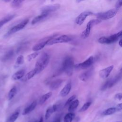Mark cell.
<instances>
[{
  "label": "cell",
  "instance_id": "4316f807",
  "mask_svg": "<svg viewBox=\"0 0 122 122\" xmlns=\"http://www.w3.org/2000/svg\"><path fill=\"white\" fill-rule=\"evenodd\" d=\"M17 93V88L15 86L12 87L9 91L8 95V98L9 100H11L16 95Z\"/></svg>",
  "mask_w": 122,
  "mask_h": 122
},
{
  "label": "cell",
  "instance_id": "83f0119b",
  "mask_svg": "<svg viewBox=\"0 0 122 122\" xmlns=\"http://www.w3.org/2000/svg\"><path fill=\"white\" fill-rule=\"evenodd\" d=\"M116 112V108L114 107H111L106 109L102 112L103 115H109L114 113Z\"/></svg>",
  "mask_w": 122,
  "mask_h": 122
},
{
  "label": "cell",
  "instance_id": "7c38bea8",
  "mask_svg": "<svg viewBox=\"0 0 122 122\" xmlns=\"http://www.w3.org/2000/svg\"><path fill=\"white\" fill-rule=\"evenodd\" d=\"M113 68V65H111L107 67V68H105L100 70L99 72V75L100 77L102 79L107 78L109 76Z\"/></svg>",
  "mask_w": 122,
  "mask_h": 122
},
{
  "label": "cell",
  "instance_id": "ab89813d",
  "mask_svg": "<svg viewBox=\"0 0 122 122\" xmlns=\"http://www.w3.org/2000/svg\"><path fill=\"white\" fill-rule=\"evenodd\" d=\"M43 122V118L42 117H41L40 120L38 121V122Z\"/></svg>",
  "mask_w": 122,
  "mask_h": 122
},
{
  "label": "cell",
  "instance_id": "d6a6232c",
  "mask_svg": "<svg viewBox=\"0 0 122 122\" xmlns=\"http://www.w3.org/2000/svg\"><path fill=\"white\" fill-rule=\"evenodd\" d=\"M91 104V102H88L85 103L83 105V106L81 107V108L80 109V110H79V112H83L85 111L86 110H87L89 108Z\"/></svg>",
  "mask_w": 122,
  "mask_h": 122
},
{
  "label": "cell",
  "instance_id": "60d3db41",
  "mask_svg": "<svg viewBox=\"0 0 122 122\" xmlns=\"http://www.w3.org/2000/svg\"><path fill=\"white\" fill-rule=\"evenodd\" d=\"M53 122H61V120L60 118H58L57 119H56L55 121H54Z\"/></svg>",
  "mask_w": 122,
  "mask_h": 122
},
{
  "label": "cell",
  "instance_id": "484cf974",
  "mask_svg": "<svg viewBox=\"0 0 122 122\" xmlns=\"http://www.w3.org/2000/svg\"><path fill=\"white\" fill-rule=\"evenodd\" d=\"M19 112L16 111L14 112L7 120L6 122H15L16 120L17 119V118L19 117Z\"/></svg>",
  "mask_w": 122,
  "mask_h": 122
},
{
  "label": "cell",
  "instance_id": "f6af8a7d",
  "mask_svg": "<svg viewBox=\"0 0 122 122\" xmlns=\"http://www.w3.org/2000/svg\"><path fill=\"white\" fill-rule=\"evenodd\" d=\"M52 0V1H53V0Z\"/></svg>",
  "mask_w": 122,
  "mask_h": 122
},
{
  "label": "cell",
  "instance_id": "5b68a950",
  "mask_svg": "<svg viewBox=\"0 0 122 122\" xmlns=\"http://www.w3.org/2000/svg\"><path fill=\"white\" fill-rule=\"evenodd\" d=\"M58 36V34H54L51 35L47 36L46 37L43 38L41 39L36 44L34 45L32 47V51H39L41 49H42L47 44V42L51 40V39H53V38L56 37Z\"/></svg>",
  "mask_w": 122,
  "mask_h": 122
},
{
  "label": "cell",
  "instance_id": "2e32d148",
  "mask_svg": "<svg viewBox=\"0 0 122 122\" xmlns=\"http://www.w3.org/2000/svg\"><path fill=\"white\" fill-rule=\"evenodd\" d=\"M57 110V106L56 104L53 105L52 106H51L50 107H49L46 111V113L45 114V119L46 120H48L51 116V115L54 112H56Z\"/></svg>",
  "mask_w": 122,
  "mask_h": 122
},
{
  "label": "cell",
  "instance_id": "4dcf8cb0",
  "mask_svg": "<svg viewBox=\"0 0 122 122\" xmlns=\"http://www.w3.org/2000/svg\"><path fill=\"white\" fill-rule=\"evenodd\" d=\"M13 55V51H9L2 58L3 61H6L10 59Z\"/></svg>",
  "mask_w": 122,
  "mask_h": 122
},
{
  "label": "cell",
  "instance_id": "1f68e13d",
  "mask_svg": "<svg viewBox=\"0 0 122 122\" xmlns=\"http://www.w3.org/2000/svg\"><path fill=\"white\" fill-rule=\"evenodd\" d=\"M38 55H39V52H38L37 51H35L33 53H32L27 56V60L29 61H30L34 59L35 58H36L38 56Z\"/></svg>",
  "mask_w": 122,
  "mask_h": 122
},
{
  "label": "cell",
  "instance_id": "f35d334b",
  "mask_svg": "<svg viewBox=\"0 0 122 122\" xmlns=\"http://www.w3.org/2000/svg\"><path fill=\"white\" fill-rule=\"evenodd\" d=\"M118 43H119V46H120L121 47H122V39H120V41H119Z\"/></svg>",
  "mask_w": 122,
  "mask_h": 122
},
{
  "label": "cell",
  "instance_id": "f546056e",
  "mask_svg": "<svg viewBox=\"0 0 122 122\" xmlns=\"http://www.w3.org/2000/svg\"><path fill=\"white\" fill-rule=\"evenodd\" d=\"M25 0H12L11 2V6L13 8H17L20 6Z\"/></svg>",
  "mask_w": 122,
  "mask_h": 122
},
{
  "label": "cell",
  "instance_id": "4fadbf2b",
  "mask_svg": "<svg viewBox=\"0 0 122 122\" xmlns=\"http://www.w3.org/2000/svg\"><path fill=\"white\" fill-rule=\"evenodd\" d=\"M71 82H69L67 84H66L65 86L62 89L60 92V95L61 97H64L67 96L71 91Z\"/></svg>",
  "mask_w": 122,
  "mask_h": 122
},
{
  "label": "cell",
  "instance_id": "6da1fadb",
  "mask_svg": "<svg viewBox=\"0 0 122 122\" xmlns=\"http://www.w3.org/2000/svg\"><path fill=\"white\" fill-rule=\"evenodd\" d=\"M49 62V56L47 53H43L37 61L35 69L37 71V74L42 71L48 65Z\"/></svg>",
  "mask_w": 122,
  "mask_h": 122
},
{
  "label": "cell",
  "instance_id": "8fae6325",
  "mask_svg": "<svg viewBox=\"0 0 122 122\" xmlns=\"http://www.w3.org/2000/svg\"><path fill=\"white\" fill-rule=\"evenodd\" d=\"M92 12L90 11H85L80 13L75 19V22L78 25H81L85 21L86 18L92 15Z\"/></svg>",
  "mask_w": 122,
  "mask_h": 122
},
{
  "label": "cell",
  "instance_id": "44dd1931",
  "mask_svg": "<svg viewBox=\"0 0 122 122\" xmlns=\"http://www.w3.org/2000/svg\"><path fill=\"white\" fill-rule=\"evenodd\" d=\"M15 14H10L8 15L4 18H3L0 20V29L5 24L8 23L9 21H10L11 20L14 18L15 17Z\"/></svg>",
  "mask_w": 122,
  "mask_h": 122
},
{
  "label": "cell",
  "instance_id": "836d02e7",
  "mask_svg": "<svg viewBox=\"0 0 122 122\" xmlns=\"http://www.w3.org/2000/svg\"><path fill=\"white\" fill-rule=\"evenodd\" d=\"M75 98H76V95H72L71 96V97L67 100V101H66V103H65V104L64 106L66 107V106L69 105L75 99Z\"/></svg>",
  "mask_w": 122,
  "mask_h": 122
},
{
  "label": "cell",
  "instance_id": "ee69618b",
  "mask_svg": "<svg viewBox=\"0 0 122 122\" xmlns=\"http://www.w3.org/2000/svg\"><path fill=\"white\" fill-rule=\"evenodd\" d=\"M122 122L121 121H118V122Z\"/></svg>",
  "mask_w": 122,
  "mask_h": 122
},
{
  "label": "cell",
  "instance_id": "277c9868",
  "mask_svg": "<svg viewBox=\"0 0 122 122\" xmlns=\"http://www.w3.org/2000/svg\"><path fill=\"white\" fill-rule=\"evenodd\" d=\"M102 21V20L99 19H94L91 20L88 22L86 25L85 29L82 31L81 34V37L83 39H86L88 38L90 34L91 30L93 26L100 23Z\"/></svg>",
  "mask_w": 122,
  "mask_h": 122
},
{
  "label": "cell",
  "instance_id": "7a4b0ae2",
  "mask_svg": "<svg viewBox=\"0 0 122 122\" xmlns=\"http://www.w3.org/2000/svg\"><path fill=\"white\" fill-rule=\"evenodd\" d=\"M74 68V62L71 57H66L62 63V70L68 76H71L72 74Z\"/></svg>",
  "mask_w": 122,
  "mask_h": 122
},
{
  "label": "cell",
  "instance_id": "52a82bcc",
  "mask_svg": "<svg viewBox=\"0 0 122 122\" xmlns=\"http://www.w3.org/2000/svg\"><path fill=\"white\" fill-rule=\"evenodd\" d=\"M72 38L66 35H63L59 37H55L50 40L47 43L46 45H51L57 43H65L71 41Z\"/></svg>",
  "mask_w": 122,
  "mask_h": 122
},
{
  "label": "cell",
  "instance_id": "d590c367",
  "mask_svg": "<svg viewBox=\"0 0 122 122\" xmlns=\"http://www.w3.org/2000/svg\"><path fill=\"white\" fill-rule=\"evenodd\" d=\"M114 98L118 100L121 101L122 99V94L121 93H118L115 94L114 96Z\"/></svg>",
  "mask_w": 122,
  "mask_h": 122
},
{
  "label": "cell",
  "instance_id": "ffe728a7",
  "mask_svg": "<svg viewBox=\"0 0 122 122\" xmlns=\"http://www.w3.org/2000/svg\"><path fill=\"white\" fill-rule=\"evenodd\" d=\"M36 74H37L36 70L35 69H33V70H32L31 71H29L28 73H27L25 75H24V76L21 79V81H27L30 79L32 77H33L34 76V75H36Z\"/></svg>",
  "mask_w": 122,
  "mask_h": 122
},
{
  "label": "cell",
  "instance_id": "e0dca14e",
  "mask_svg": "<svg viewBox=\"0 0 122 122\" xmlns=\"http://www.w3.org/2000/svg\"><path fill=\"white\" fill-rule=\"evenodd\" d=\"M62 80L61 79L55 80L51 82V83L50 85L49 88L51 90H55L60 87L61 84H62Z\"/></svg>",
  "mask_w": 122,
  "mask_h": 122
},
{
  "label": "cell",
  "instance_id": "9c48e42d",
  "mask_svg": "<svg viewBox=\"0 0 122 122\" xmlns=\"http://www.w3.org/2000/svg\"><path fill=\"white\" fill-rule=\"evenodd\" d=\"M61 6L59 4H55L52 5H48L43 6L41 9V13L49 14L51 12L59 10Z\"/></svg>",
  "mask_w": 122,
  "mask_h": 122
},
{
  "label": "cell",
  "instance_id": "f1b7e54d",
  "mask_svg": "<svg viewBox=\"0 0 122 122\" xmlns=\"http://www.w3.org/2000/svg\"><path fill=\"white\" fill-rule=\"evenodd\" d=\"M24 61V57L23 55H19L16 61L15 62V66L17 67H18L19 66H20L22 64H23Z\"/></svg>",
  "mask_w": 122,
  "mask_h": 122
},
{
  "label": "cell",
  "instance_id": "d6986e66",
  "mask_svg": "<svg viewBox=\"0 0 122 122\" xmlns=\"http://www.w3.org/2000/svg\"><path fill=\"white\" fill-rule=\"evenodd\" d=\"M49 14L47 13H41V14L37 16L32 20L31 24L33 25L42 21V20L46 19L48 17Z\"/></svg>",
  "mask_w": 122,
  "mask_h": 122
},
{
  "label": "cell",
  "instance_id": "8d00e7d4",
  "mask_svg": "<svg viewBox=\"0 0 122 122\" xmlns=\"http://www.w3.org/2000/svg\"><path fill=\"white\" fill-rule=\"evenodd\" d=\"M109 80L106 81L105 83L103 85V86L102 87V90H105L108 87V85H109Z\"/></svg>",
  "mask_w": 122,
  "mask_h": 122
},
{
  "label": "cell",
  "instance_id": "7bdbcfd3",
  "mask_svg": "<svg viewBox=\"0 0 122 122\" xmlns=\"http://www.w3.org/2000/svg\"><path fill=\"white\" fill-rule=\"evenodd\" d=\"M3 1H5V2H9V1H10V0H3Z\"/></svg>",
  "mask_w": 122,
  "mask_h": 122
},
{
  "label": "cell",
  "instance_id": "8992f818",
  "mask_svg": "<svg viewBox=\"0 0 122 122\" xmlns=\"http://www.w3.org/2000/svg\"><path fill=\"white\" fill-rule=\"evenodd\" d=\"M118 12V9H112L106 11L98 13L96 15L97 19L101 20H106L114 17Z\"/></svg>",
  "mask_w": 122,
  "mask_h": 122
},
{
  "label": "cell",
  "instance_id": "30bf717a",
  "mask_svg": "<svg viewBox=\"0 0 122 122\" xmlns=\"http://www.w3.org/2000/svg\"><path fill=\"white\" fill-rule=\"evenodd\" d=\"M94 61L93 57L91 56L89 57L87 59H86L83 62L77 64L75 65H74V67L81 69H87L92 66Z\"/></svg>",
  "mask_w": 122,
  "mask_h": 122
},
{
  "label": "cell",
  "instance_id": "603a6c76",
  "mask_svg": "<svg viewBox=\"0 0 122 122\" xmlns=\"http://www.w3.org/2000/svg\"><path fill=\"white\" fill-rule=\"evenodd\" d=\"M52 95V92H48L45 94L43 95L40 98L39 100V103L40 104H43L45 102L47 101Z\"/></svg>",
  "mask_w": 122,
  "mask_h": 122
},
{
  "label": "cell",
  "instance_id": "7402d4cb",
  "mask_svg": "<svg viewBox=\"0 0 122 122\" xmlns=\"http://www.w3.org/2000/svg\"><path fill=\"white\" fill-rule=\"evenodd\" d=\"M79 101L78 100H73L70 104L68 108V112H72L78 106Z\"/></svg>",
  "mask_w": 122,
  "mask_h": 122
},
{
  "label": "cell",
  "instance_id": "d4e9b609",
  "mask_svg": "<svg viewBox=\"0 0 122 122\" xmlns=\"http://www.w3.org/2000/svg\"><path fill=\"white\" fill-rule=\"evenodd\" d=\"M75 117V114L73 112H69L66 114L63 119V122H71Z\"/></svg>",
  "mask_w": 122,
  "mask_h": 122
},
{
  "label": "cell",
  "instance_id": "e575fe53",
  "mask_svg": "<svg viewBox=\"0 0 122 122\" xmlns=\"http://www.w3.org/2000/svg\"><path fill=\"white\" fill-rule=\"evenodd\" d=\"M122 0H118L115 5V8L117 9L120 8L122 6Z\"/></svg>",
  "mask_w": 122,
  "mask_h": 122
},
{
  "label": "cell",
  "instance_id": "9a60e30c",
  "mask_svg": "<svg viewBox=\"0 0 122 122\" xmlns=\"http://www.w3.org/2000/svg\"><path fill=\"white\" fill-rule=\"evenodd\" d=\"M92 70H89L83 72L79 75V79L83 81H86L91 76L92 73Z\"/></svg>",
  "mask_w": 122,
  "mask_h": 122
},
{
  "label": "cell",
  "instance_id": "ac0fdd59",
  "mask_svg": "<svg viewBox=\"0 0 122 122\" xmlns=\"http://www.w3.org/2000/svg\"><path fill=\"white\" fill-rule=\"evenodd\" d=\"M25 72V71L24 70H19V71H17V72H16L15 73H14L12 75L11 78L13 80H14V81L21 79L22 78V77L24 76Z\"/></svg>",
  "mask_w": 122,
  "mask_h": 122
},
{
  "label": "cell",
  "instance_id": "ba28073f",
  "mask_svg": "<svg viewBox=\"0 0 122 122\" xmlns=\"http://www.w3.org/2000/svg\"><path fill=\"white\" fill-rule=\"evenodd\" d=\"M29 19H25L20 22V23L17 24L16 25L14 26L12 28H11L8 31V32L5 34V36H9L10 35H11L13 33H16L22 29H23L25 26L28 24L29 22Z\"/></svg>",
  "mask_w": 122,
  "mask_h": 122
},
{
  "label": "cell",
  "instance_id": "b9f144b4",
  "mask_svg": "<svg viewBox=\"0 0 122 122\" xmlns=\"http://www.w3.org/2000/svg\"><path fill=\"white\" fill-rule=\"evenodd\" d=\"M83 0H76V2H77V3H79V2H81V1H83Z\"/></svg>",
  "mask_w": 122,
  "mask_h": 122
},
{
  "label": "cell",
  "instance_id": "cb8c5ba5",
  "mask_svg": "<svg viewBox=\"0 0 122 122\" xmlns=\"http://www.w3.org/2000/svg\"><path fill=\"white\" fill-rule=\"evenodd\" d=\"M120 79H121V76L119 75H118L116 76L115 77H114L113 79L110 80L109 81L108 88H111L117 82H118Z\"/></svg>",
  "mask_w": 122,
  "mask_h": 122
},
{
  "label": "cell",
  "instance_id": "74e56055",
  "mask_svg": "<svg viewBox=\"0 0 122 122\" xmlns=\"http://www.w3.org/2000/svg\"><path fill=\"white\" fill-rule=\"evenodd\" d=\"M116 111H120L122 109V103H119L117 105L116 107Z\"/></svg>",
  "mask_w": 122,
  "mask_h": 122
},
{
  "label": "cell",
  "instance_id": "3957f363",
  "mask_svg": "<svg viewBox=\"0 0 122 122\" xmlns=\"http://www.w3.org/2000/svg\"><path fill=\"white\" fill-rule=\"evenodd\" d=\"M122 32L121 30L117 33L112 34L109 37L102 36L98 39V42L101 44H111L116 41L121 37Z\"/></svg>",
  "mask_w": 122,
  "mask_h": 122
},
{
  "label": "cell",
  "instance_id": "bcb514c9",
  "mask_svg": "<svg viewBox=\"0 0 122 122\" xmlns=\"http://www.w3.org/2000/svg\"></svg>",
  "mask_w": 122,
  "mask_h": 122
},
{
  "label": "cell",
  "instance_id": "5bb4252c",
  "mask_svg": "<svg viewBox=\"0 0 122 122\" xmlns=\"http://www.w3.org/2000/svg\"><path fill=\"white\" fill-rule=\"evenodd\" d=\"M37 105V102L36 101H33L29 106H28L23 110L22 114L23 115H25L29 113L30 112H32L33 110H34Z\"/></svg>",
  "mask_w": 122,
  "mask_h": 122
}]
</instances>
